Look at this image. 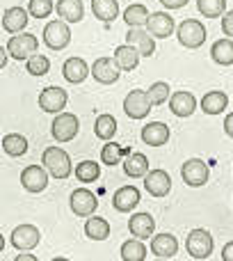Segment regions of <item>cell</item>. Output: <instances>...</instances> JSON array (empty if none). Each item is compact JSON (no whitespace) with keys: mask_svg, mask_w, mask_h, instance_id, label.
<instances>
[{"mask_svg":"<svg viewBox=\"0 0 233 261\" xmlns=\"http://www.w3.org/2000/svg\"><path fill=\"white\" fill-rule=\"evenodd\" d=\"M124 172H126V176H130V179H139V176H144L149 172V158L139 151H133L124 161Z\"/></svg>","mask_w":233,"mask_h":261,"instance_id":"cell-26","label":"cell"},{"mask_svg":"<svg viewBox=\"0 0 233 261\" xmlns=\"http://www.w3.org/2000/svg\"><path fill=\"white\" fill-rule=\"evenodd\" d=\"M169 108L176 117H190L197 110V99L192 92H174L169 96Z\"/></svg>","mask_w":233,"mask_h":261,"instance_id":"cell-18","label":"cell"},{"mask_svg":"<svg viewBox=\"0 0 233 261\" xmlns=\"http://www.w3.org/2000/svg\"><path fill=\"white\" fill-rule=\"evenodd\" d=\"M69 41H71V30H69L67 21H50L46 23L44 28V44L48 46V48L53 50H62L69 46Z\"/></svg>","mask_w":233,"mask_h":261,"instance_id":"cell-5","label":"cell"},{"mask_svg":"<svg viewBox=\"0 0 233 261\" xmlns=\"http://www.w3.org/2000/svg\"><path fill=\"white\" fill-rule=\"evenodd\" d=\"M181 176H183V181L188 186L199 188V186H203L208 181L211 170H208V165L201 161V158H190V161H185L183 167H181Z\"/></svg>","mask_w":233,"mask_h":261,"instance_id":"cell-8","label":"cell"},{"mask_svg":"<svg viewBox=\"0 0 233 261\" xmlns=\"http://www.w3.org/2000/svg\"><path fill=\"white\" fill-rule=\"evenodd\" d=\"M94 133H96V138H101V140H112L114 138V133H116V119L112 117V115H99L96 117V124H94Z\"/></svg>","mask_w":233,"mask_h":261,"instance_id":"cell-32","label":"cell"},{"mask_svg":"<svg viewBox=\"0 0 233 261\" xmlns=\"http://www.w3.org/2000/svg\"><path fill=\"white\" fill-rule=\"evenodd\" d=\"M53 0H30V5H27V14L35 18H48L53 14Z\"/></svg>","mask_w":233,"mask_h":261,"instance_id":"cell-40","label":"cell"},{"mask_svg":"<svg viewBox=\"0 0 233 261\" xmlns=\"http://www.w3.org/2000/svg\"><path fill=\"white\" fill-rule=\"evenodd\" d=\"M224 133L229 135V138H233V113H229L224 119Z\"/></svg>","mask_w":233,"mask_h":261,"instance_id":"cell-44","label":"cell"},{"mask_svg":"<svg viewBox=\"0 0 233 261\" xmlns=\"http://www.w3.org/2000/svg\"><path fill=\"white\" fill-rule=\"evenodd\" d=\"M147 28L153 39H167V37H171L176 25H174V18L167 12H153L147 18Z\"/></svg>","mask_w":233,"mask_h":261,"instance_id":"cell-14","label":"cell"},{"mask_svg":"<svg viewBox=\"0 0 233 261\" xmlns=\"http://www.w3.org/2000/svg\"><path fill=\"white\" fill-rule=\"evenodd\" d=\"M156 261H169V259H156Z\"/></svg>","mask_w":233,"mask_h":261,"instance_id":"cell-49","label":"cell"},{"mask_svg":"<svg viewBox=\"0 0 233 261\" xmlns=\"http://www.w3.org/2000/svg\"><path fill=\"white\" fill-rule=\"evenodd\" d=\"M14 261H39V259H37L35 254H30V252H21Z\"/></svg>","mask_w":233,"mask_h":261,"instance_id":"cell-45","label":"cell"},{"mask_svg":"<svg viewBox=\"0 0 233 261\" xmlns=\"http://www.w3.org/2000/svg\"><path fill=\"white\" fill-rule=\"evenodd\" d=\"M114 62L119 67V71H133L135 67L139 64V53L133 48V46L124 44V46H116L114 48Z\"/></svg>","mask_w":233,"mask_h":261,"instance_id":"cell-25","label":"cell"},{"mask_svg":"<svg viewBox=\"0 0 233 261\" xmlns=\"http://www.w3.org/2000/svg\"><path fill=\"white\" fill-rule=\"evenodd\" d=\"M30 14H27V9L23 7H9L5 9V16H3V28L9 32V35H16V32H23L27 25V21H30Z\"/></svg>","mask_w":233,"mask_h":261,"instance_id":"cell-19","label":"cell"},{"mask_svg":"<svg viewBox=\"0 0 233 261\" xmlns=\"http://www.w3.org/2000/svg\"><path fill=\"white\" fill-rule=\"evenodd\" d=\"M85 234H87V239H92V241H105L110 236L108 220L99 218V216H90L85 222Z\"/></svg>","mask_w":233,"mask_h":261,"instance_id":"cell-29","label":"cell"},{"mask_svg":"<svg viewBox=\"0 0 233 261\" xmlns=\"http://www.w3.org/2000/svg\"><path fill=\"white\" fill-rule=\"evenodd\" d=\"M128 229L135 239H151L153 229H156V220L151 218V213H135L128 220Z\"/></svg>","mask_w":233,"mask_h":261,"instance_id":"cell-21","label":"cell"},{"mask_svg":"<svg viewBox=\"0 0 233 261\" xmlns=\"http://www.w3.org/2000/svg\"><path fill=\"white\" fill-rule=\"evenodd\" d=\"M222 259H224V261H233V241H229V243L222 248Z\"/></svg>","mask_w":233,"mask_h":261,"instance_id":"cell-43","label":"cell"},{"mask_svg":"<svg viewBox=\"0 0 233 261\" xmlns=\"http://www.w3.org/2000/svg\"><path fill=\"white\" fill-rule=\"evenodd\" d=\"M162 5H165L167 9H181V7H185L188 5V0H160Z\"/></svg>","mask_w":233,"mask_h":261,"instance_id":"cell-42","label":"cell"},{"mask_svg":"<svg viewBox=\"0 0 233 261\" xmlns=\"http://www.w3.org/2000/svg\"><path fill=\"white\" fill-rule=\"evenodd\" d=\"M124 110L128 117L133 119H144L151 113V103H149V96L144 90H133L128 92V96L124 99Z\"/></svg>","mask_w":233,"mask_h":261,"instance_id":"cell-12","label":"cell"},{"mask_svg":"<svg viewBox=\"0 0 233 261\" xmlns=\"http://www.w3.org/2000/svg\"><path fill=\"white\" fill-rule=\"evenodd\" d=\"M41 163H44V167L48 170V174H53L55 179H67V176L73 172L71 158H69V153L60 147L44 149V153H41Z\"/></svg>","mask_w":233,"mask_h":261,"instance_id":"cell-1","label":"cell"},{"mask_svg":"<svg viewBox=\"0 0 233 261\" xmlns=\"http://www.w3.org/2000/svg\"><path fill=\"white\" fill-rule=\"evenodd\" d=\"M144 188L153 197H165L171 190V176L165 170H151L144 174Z\"/></svg>","mask_w":233,"mask_h":261,"instance_id":"cell-15","label":"cell"},{"mask_svg":"<svg viewBox=\"0 0 233 261\" xmlns=\"http://www.w3.org/2000/svg\"><path fill=\"white\" fill-rule=\"evenodd\" d=\"M139 202H142V195H139V190L135 186H124V188L116 190L112 197V206L119 213H130Z\"/></svg>","mask_w":233,"mask_h":261,"instance_id":"cell-17","label":"cell"},{"mask_svg":"<svg viewBox=\"0 0 233 261\" xmlns=\"http://www.w3.org/2000/svg\"><path fill=\"white\" fill-rule=\"evenodd\" d=\"M151 252L160 259H169L179 252V241L171 234H158L151 239Z\"/></svg>","mask_w":233,"mask_h":261,"instance_id":"cell-23","label":"cell"},{"mask_svg":"<svg viewBox=\"0 0 233 261\" xmlns=\"http://www.w3.org/2000/svg\"><path fill=\"white\" fill-rule=\"evenodd\" d=\"M176 37H179L181 46H185V48H199L206 41V28L197 18H185L176 28Z\"/></svg>","mask_w":233,"mask_h":261,"instance_id":"cell-2","label":"cell"},{"mask_svg":"<svg viewBox=\"0 0 233 261\" xmlns=\"http://www.w3.org/2000/svg\"><path fill=\"white\" fill-rule=\"evenodd\" d=\"M147 96H149V103L151 106H162L167 99H169V85H167L165 81L153 83V85L147 90Z\"/></svg>","mask_w":233,"mask_h":261,"instance_id":"cell-37","label":"cell"},{"mask_svg":"<svg viewBox=\"0 0 233 261\" xmlns=\"http://www.w3.org/2000/svg\"><path fill=\"white\" fill-rule=\"evenodd\" d=\"M147 18H149V9L144 5H130L128 9L124 12V21L128 23L130 28H142L147 25Z\"/></svg>","mask_w":233,"mask_h":261,"instance_id":"cell-34","label":"cell"},{"mask_svg":"<svg viewBox=\"0 0 233 261\" xmlns=\"http://www.w3.org/2000/svg\"><path fill=\"white\" fill-rule=\"evenodd\" d=\"M25 69H27V73L30 76H46L48 73V69H50V60L46 58V55H30L27 58V62H25Z\"/></svg>","mask_w":233,"mask_h":261,"instance_id":"cell-38","label":"cell"},{"mask_svg":"<svg viewBox=\"0 0 233 261\" xmlns=\"http://www.w3.org/2000/svg\"><path fill=\"white\" fill-rule=\"evenodd\" d=\"M3 149H5L7 156L18 158V156H23V153L27 151V140L23 138L21 133H7L3 138Z\"/></svg>","mask_w":233,"mask_h":261,"instance_id":"cell-31","label":"cell"},{"mask_svg":"<svg viewBox=\"0 0 233 261\" xmlns=\"http://www.w3.org/2000/svg\"><path fill=\"white\" fill-rule=\"evenodd\" d=\"M78 128H80V122L73 113H57V117L53 119V126H50V133L57 142H71L78 135Z\"/></svg>","mask_w":233,"mask_h":261,"instance_id":"cell-6","label":"cell"},{"mask_svg":"<svg viewBox=\"0 0 233 261\" xmlns=\"http://www.w3.org/2000/svg\"><path fill=\"white\" fill-rule=\"evenodd\" d=\"M222 32H224V37L233 39V12H224V18H222Z\"/></svg>","mask_w":233,"mask_h":261,"instance_id":"cell-41","label":"cell"},{"mask_svg":"<svg viewBox=\"0 0 233 261\" xmlns=\"http://www.w3.org/2000/svg\"><path fill=\"white\" fill-rule=\"evenodd\" d=\"M226 106H229V99H226L224 92H208V94H203V99H201V110L206 115L224 113Z\"/></svg>","mask_w":233,"mask_h":261,"instance_id":"cell-28","label":"cell"},{"mask_svg":"<svg viewBox=\"0 0 233 261\" xmlns=\"http://www.w3.org/2000/svg\"><path fill=\"white\" fill-rule=\"evenodd\" d=\"M7 58H9V55H7V50H5L3 46H0V69H5V67H7Z\"/></svg>","mask_w":233,"mask_h":261,"instance_id":"cell-46","label":"cell"},{"mask_svg":"<svg viewBox=\"0 0 233 261\" xmlns=\"http://www.w3.org/2000/svg\"><path fill=\"white\" fill-rule=\"evenodd\" d=\"M3 250H5V236L0 234V252H3Z\"/></svg>","mask_w":233,"mask_h":261,"instance_id":"cell-47","label":"cell"},{"mask_svg":"<svg viewBox=\"0 0 233 261\" xmlns=\"http://www.w3.org/2000/svg\"><path fill=\"white\" fill-rule=\"evenodd\" d=\"M92 76L101 83V85H112V83L119 81V67L112 58H99L94 64H92Z\"/></svg>","mask_w":233,"mask_h":261,"instance_id":"cell-16","label":"cell"},{"mask_svg":"<svg viewBox=\"0 0 233 261\" xmlns=\"http://www.w3.org/2000/svg\"><path fill=\"white\" fill-rule=\"evenodd\" d=\"M39 239H41V234L35 225H18L12 231V236H9V243L18 252H30V250H35L39 245Z\"/></svg>","mask_w":233,"mask_h":261,"instance_id":"cell-7","label":"cell"},{"mask_svg":"<svg viewBox=\"0 0 233 261\" xmlns=\"http://www.w3.org/2000/svg\"><path fill=\"white\" fill-rule=\"evenodd\" d=\"M142 140L149 147H162L169 142V126L162 122H151L142 128Z\"/></svg>","mask_w":233,"mask_h":261,"instance_id":"cell-20","label":"cell"},{"mask_svg":"<svg viewBox=\"0 0 233 261\" xmlns=\"http://www.w3.org/2000/svg\"><path fill=\"white\" fill-rule=\"evenodd\" d=\"M121 153H124V147H119L116 142H105V147L101 149V161H103V165H119L121 163Z\"/></svg>","mask_w":233,"mask_h":261,"instance_id":"cell-39","label":"cell"},{"mask_svg":"<svg viewBox=\"0 0 233 261\" xmlns=\"http://www.w3.org/2000/svg\"><path fill=\"white\" fill-rule=\"evenodd\" d=\"M126 44L133 46L139 53V58H151L156 53V39L142 28H130L128 35H126Z\"/></svg>","mask_w":233,"mask_h":261,"instance_id":"cell-13","label":"cell"},{"mask_svg":"<svg viewBox=\"0 0 233 261\" xmlns=\"http://www.w3.org/2000/svg\"><path fill=\"white\" fill-rule=\"evenodd\" d=\"M211 55L222 67L233 64V39H229V37H226V39H217L215 44L211 46Z\"/></svg>","mask_w":233,"mask_h":261,"instance_id":"cell-30","label":"cell"},{"mask_svg":"<svg viewBox=\"0 0 233 261\" xmlns=\"http://www.w3.org/2000/svg\"><path fill=\"white\" fill-rule=\"evenodd\" d=\"M67 101H69L67 90L50 85V87H46V90H41V94H39V108L44 110V113L57 115V113H62V110H64Z\"/></svg>","mask_w":233,"mask_h":261,"instance_id":"cell-10","label":"cell"},{"mask_svg":"<svg viewBox=\"0 0 233 261\" xmlns=\"http://www.w3.org/2000/svg\"><path fill=\"white\" fill-rule=\"evenodd\" d=\"M213 245H215L213 236L206 229H192L188 234V239H185V250L194 259H208L213 252Z\"/></svg>","mask_w":233,"mask_h":261,"instance_id":"cell-4","label":"cell"},{"mask_svg":"<svg viewBox=\"0 0 233 261\" xmlns=\"http://www.w3.org/2000/svg\"><path fill=\"white\" fill-rule=\"evenodd\" d=\"M53 261H69V259H67V257H55Z\"/></svg>","mask_w":233,"mask_h":261,"instance_id":"cell-48","label":"cell"},{"mask_svg":"<svg viewBox=\"0 0 233 261\" xmlns=\"http://www.w3.org/2000/svg\"><path fill=\"white\" fill-rule=\"evenodd\" d=\"M21 186L27 193H44L48 188V172L41 165H27L21 172Z\"/></svg>","mask_w":233,"mask_h":261,"instance_id":"cell-11","label":"cell"},{"mask_svg":"<svg viewBox=\"0 0 233 261\" xmlns=\"http://www.w3.org/2000/svg\"><path fill=\"white\" fill-rule=\"evenodd\" d=\"M62 73H64V78H67L69 83L80 85V83L90 76V67H87V62L82 58H69L67 62H64V67H62Z\"/></svg>","mask_w":233,"mask_h":261,"instance_id":"cell-24","label":"cell"},{"mask_svg":"<svg viewBox=\"0 0 233 261\" xmlns=\"http://www.w3.org/2000/svg\"><path fill=\"white\" fill-rule=\"evenodd\" d=\"M76 176H78V181H82V184H92V181H96L101 176V165L96 161H82V163H78Z\"/></svg>","mask_w":233,"mask_h":261,"instance_id":"cell-35","label":"cell"},{"mask_svg":"<svg viewBox=\"0 0 233 261\" xmlns=\"http://www.w3.org/2000/svg\"><path fill=\"white\" fill-rule=\"evenodd\" d=\"M197 7L206 18H217L226 12V0H197Z\"/></svg>","mask_w":233,"mask_h":261,"instance_id":"cell-36","label":"cell"},{"mask_svg":"<svg viewBox=\"0 0 233 261\" xmlns=\"http://www.w3.org/2000/svg\"><path fill=\"white\" fill-rule=\"evenodd\" d=\"M69 204H71V211L76 213L78 218H90V216H94L96 206H99V199H96V195L92 193V190L78 188L71 193Z\"/></svg>","mask_w":233,"mask_h":261,"instance_id":"cell-9","label":"cell"},{"mask_svg":"<svg viewBox=\"0 0 233 261\" xmlns=\"http://www.w3.org/2000/svg\"><path fill=\"white\" fill-rule=\"evenodd\" d=\"M55 12L62 21L67 23H78L85 16V7H82V0H57L55 3Z\"/></svg>","mask_w":233,"mask_h":261,"instance_id":"cell-22","label":"cell"},{"mask_svg":"<svg viewBox=\"0 0 233 261\" xmlns=\"http://www.w3.org/2000/svg\"><path fill=\"white\" fill-rule=\"evenodd\" d=\"M147 257V245L139 239H130L121 245V259L124 261H144Z\"/></svg>","mask_w":233,"mask_h":261,"instance_id":"cell-33","label":"cell"},{"mask_svg":"<svg viewBox=\"0 0 233 261\" xmlns=\"http://www.w3.org/2000/svg\"><path fill=\"white\" fill-rule=\"evenodd\" d=\"M37 48H39V39L30 32H16L7 41V55L14 60H27L37 53Z\"/></svg>","mask_w":233,"mask_h":261,"instance_id":"cell-3","label":"cell"},{"mask_svg":"<svg viewBox=\"0 0 233 261\" xmlns=\"http://www.w3.org/2000/svg\"><path fill=\"white\" fill-rule=\"evenodd\" d=\"M92 12L99 21L110 23L119 16V3L116 0H92Z\"/></svg>","mask_w":233,"mask_h":261,"instance_id":"cell-27","label":"cell"}]
</instances>
